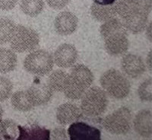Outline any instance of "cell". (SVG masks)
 <instances>
[{"mask_svg":"<svg viewBox=\"0 0 152 140\" xmlns=\"http://www.w3.org/2000/svg\"><path fill=\"white\" fill-rule=\"evenodd\" d=\"M100 82L103 90L113 98L121 100L129 95V81L119 70L110 69L106 71L100 77Z\"/></svg>","mask_w":152,"mask_h":140,"instance_id":"6da1fadb","label":"cell"},{"mask_svg":"<svg viewBox=\"0 0 152 140\" xmlns=\"http://www.w3.org/2000/svg\"><path fill=\"white\" fill-rule=\"evenodd\" d=\"M81 100V113L90 117H96L104 114L108 105L107 95L99 87L88 88Z\"/></svg>","mask_w":152,"mask_h":140,"instance_id":"7a4b0ae2","label":"cell"},{"mask_svg":"<svg viewBox=\"0 0 152 140\" xmlns=\"http://www.w3.org/2000/svg\"><path fill=\"white\" fill-rule=\"evenodd\" d=\"M10 47L14 52L26 53L34 51L40 43V37L36 31L21 24L16 25L10 40Z\"/></svg>","mask_w":152,"mask_h":140,"instance_id":"3957f363","label":"cell"},{"mask_svg":"<svg viewBox=\"0 0 152 140\" xmlns=\"http://www.w3.org/2000/svg\"><path fill=\"white\" fill-rule=\"evenodd\" d=\"M132 115L129 108L122 107L104 118L102 125L104 130L114 135L126 134L131 129Z\"/></svg>","mask_w":152,"mask_h":140,"instance_id":"277c9868","label":"cell"},{"mask_svg":"<svg viewBox=\"0 0 152 140\" xmlns=\"http://www.w3.org/2000/svg\"><path fill=\"white\" fill-rule=\"evenodd\" d=\"M53 66V57L45 50L31 51L24 61L25 70L35 75H47L52 71Z\"/></svg>","mask_w":152,"mask_h":140,"instance_id":"5b68a950","label":"cell"},{"mask_svg":"<svg viewBox=\"0 0 152 140\" xmlns=\"http://www.w3.org/2000/svg\"><path fill=\"white\" fill-rule=\"evenodd\" d=\"M69 140H101V133L99 129L84 122H75L70 125Z\"/></svg>","mask_w":152,"mask_h":140,"instance_id":"8992f818","label":"cell"},{"mask_svg":"<svg viewBox=\"0 0 152 140\" xmlns=\"http://www.w3.org/2000/svg\"><path fill=\"white\" fill-rule=\"evenodd\" d=\"M91 85L76 75L68 73L66 84L62 92L70 100H79L85 92L90 88Z\"/></svg>","mask_w":152,"mask_h":140,"instance_id":"52a82bcc","label":"cell"},{"mask_svg":"<svg viewBox=\"0 0 152 140\" xmlns=\"http://www.w3.org/2000/svg\"><path fill=\"white\" fill-rule=\"evenodd\" d=\"M121 68L126 75L132 78H139L146 70V66L142 57L132 54H126L123 57Z\"/></svg>","mask_w":152,"mask_h":140,"instance_id":"ba28073f","label":"cell"},{"mask_svg":"<svg viewBox=\"0 0 152 140\" xmlns=\"http://www.w3.org/2000/svg\"><path fill=\"white\" fill-rule=\"evenodd\" d=\"M78 59V51L72 44L63 43L54 53L53 61L61 68L72 67Z\"/></svg>","mask_w":152,"mask_h":140,"instance_id":"9c48e42d","label":"cell"},{"mask_svg":"<svg viewBox=\"0 0 152 140\" xmlns=\"http://www.w3.org/2000/svg\"><path fill=\"white\" fill-rule=\"evenodd\" d=\"M27 96L33 107L42 106L51 100L53 92L47 84H35L26 91Z\"/></svg>","mask_w":152,"mask_h":140,"instance_id":"30bf717a","label":"cell"},{"mask_svg":"<svg viewBox=\"0 0 152 140\" xmlns=\"http://www.w3.org/2000/svg\"><path fill=\"white\" fill-rule=\"evenodd\" d=\"M78 18L70 12L59 13L54 21V27L57 33L63 36L73 34L78 28Z\"/></svg>","mask_w":152,"mask_h":140,"instance_id":"8fae6325","label":"cell"},{"mask_svg":"<svg viewBox=\"0 0 152 140\" xmlns=\"http://www.w3.org/2000/svg\"><path fill=\"white\" fill-rule=\"evenodd\" d=\"M81 109L78 105L71 102L65 103L58 107L56 110V119L62 126L75 123L81 117Z\"/></svg>","mask_w":152,"mask_h":140,"instance_id":"7c38bea8","label":"cell"},{"mask_svg":"<svg viewBox=\"0 0 152 140\" xmlns=\"http://www.w3.org/2000/svg\"><path fill=\"white\" fill-rule=\"evenodd\" d=\"M152 116L150 110H142L135 115L133 125L135 132L145 138H151L152 134Z\"/></svg>","mask_w":152,"mask_h":140,"instance_id":"4fadbf2b","label":"cell"},{"mask_svg":"<svg viewBox=\"0 0 152 140\" xmlns=\"http://www.w3.org/2000/svg\"><path fill=\"white\" fill-rule=\"evenodd\" d=\"M104 46L110 55L117 56L128 51L129 41L126 34L116 35L104 40Z\"/></svg>","mask_w":152,"mask_h":140,"instance_id":"5bb4252c","label":"cell"},{"mask_svg":"<svg viewBox=\"0 0 152 140\" xmlns=\"http://www.w3.org/2000/svg\"><path fill=\"white\" fill-rule=\"evenodd\" d=\"M50 132L37 124L21 126V130L16 140H50Z\"/></svg>","mask_w":152,"mask_h":140,"instance_id":"9a60e30c","label":"cell"},{"mask_svg":"<svg viewBox=\"0 0 152 140\" xmlns=\"http://www.w3.org/2000/svg\"><path fill=\"white\" fill-rule=\"evenodd\" d=\"M149 15L143 12H138L122 20L127 31L133 34H138L146 29L148 22Z\"/></svg>","mask_w":152,"mask_h":140,"instance_id":"2e32d148","label":"cell"},{"mask_svg":"<svg viewBox=\"0 0 152 140\" xmlns=\"http://www.w3.org/2000/svg\"><path fill=\"white\" fill-rule=\"evenodd\" d=\"M100 32L104 40L116 35H127V30L125 28L124 24L121 20L117 18H114L104 22V24L100 26Z\"/></svg>","mask_w":152,"mask_h":140,"instance_id":"e0dca14e","label":"cell"},{"mask_svg":"<svg viewBox=\"0 0 152 140\" xmlns=\"http://www.w3.org/2000/svg\"><path fill=\"white\" fill-rule=\"evenodd\" d=\"M91 15L94 18L100 22H105L110 19L116 18L114 3L111 5H100L94 3L91 8Z\"/></svg>","mask_w":152,"mask_h":140,"instance_id":"ac0fdd59","label":"cell"},{"mask_svg":"<svg viewBox=\"0 0 152 140\" xmlns=\"http://www.w3.org/2000/svg\"><path fill=\"white\" fill-rule=\"evenodd\" d=\"M18 57L11 49L0 48V73H9L16 68Z\"/></svg>","mask_w":152,"mask_h":140,"instance_id":"d6986e66","label":"cell"},{"mask_svg":"<svg viewBox=\"0 0 152 140\" xmlns=\"http://www.w3.org/2000/svg\"><path fill=\"white\" fill-rule=\"evenodd\" d=\"M11 104L15 109L21 112L29 111L34 107L28 100L26 91L15 92L11 97Z\"/></svg>","mask_w":152,"mask_h":140,"instance_id":"ffe728a7","label":"cell"},{"mask_svg":"<svg viewBox=\"0 0 152 140\" xmlns=\"http://www.w3.org/2000/svg\"><path fill=\"white\" fill-rule=\"evenodd\" d=\"M68 73L62 70H56L50 75L47 85L53 92H62L66 84Z\"/></svg>","mask_w":152,"mask_h":140,"instance_id":"44dd1931","label":"cell"},{"mask_svg":"<svg viewBox=\"0 0 152 140\" xmlns=\"http://www.w3.org/2000/svg\"><path fill=\"white\" fill-rule=\"evenodd\" d=\"M21 11L30 17L40 15L44 8L43 0H21L20 3Z\"/></svg>","mask_w":152,"mask_h":140,"instance_id":"7402d4cb","label":"cell"},{"mask_svg":"<svg viewBox=\"0 0 152 140\" xmlns=\"http://www.w3.org/2000/svg\"><path fill=\"white\" fill-rule=\"evenodd\" d=\"M16 24L11 19L7 18H0V44L9 43L12 39Z\"/></svg>","mask_w":152,"mask_h":140,"instance_id":"603a6c76","label":"cell"},{"mask_svg":"<svg viewBox=\"0 0 152 140\" xmlns=\"http://www.w3.org/2000/svg\"><path fill=\"white\" fill-rule=\"evenodd\" d=\"M152 79L148 78L139 85L138 88V95L141 100L145 102H151L152 100Z\"/></svg>","mask_w":152,"mask_h":140,"instance_id":"cb8c5ba5","label":"cell"},{"mask_svg":"<svg viewBox=\"0 0 152 140\" xmlns=\"http://www.w3.org/2000/svg\"><path fill=\"white\" fill-rule=\"evenodd\" d=\"M13 85L9 78L0 76V101H5L12 95Z\"/></svg>","mask_w":152,"mask_h":140,"instance_id":"d4e9b609","label":"cell"},{"mask_svg":"<svg viewBox=\"0 0 152 140\" xmlns=\"http://www.w3.org/2000/svg\"><path fill=\"white\" fill-rule=\"evenodd\" d=\"M50 140H69V136L65 129L58 127L51 132Z\"/></svg>","mask_w":152,"mask_h":140,"instance_id":"484cf974","label":"cell"},{"mask_svg":"<svg viewBox=\"0 0 152 140\" xmlns=\"http://www.w3.org/2000/svg\"><path fill=\"white\" fill-rule=\"evenodd\" d=\"M46 1L50 7L59 10L66 7L71 0H46Z\"/></svg>","mask_w":152,"mask_h":140,"instance_id":"4316f807","label":"cell"},{"mask_svg":"<svg viewBox=\"0 0 152 140\" xmlns=\"http://www.w3.org/2000/svg\"><path fill=\"white\" fill-rule=\"evenodd\" d=\"M17 3L18 0H0V9L2 11L12 10Z\"/></svg>","mask_w":152,"mask_h":140,"instance_id":"83f0119b","label":"cell"},{"mask_svg":"<svg viewBox=\"0 0 152 140\" xmlns=\"http://www.w3.org/2000/svg\"><path fill=\"white\" fill-rule=\"evenodd\" d=\"M138 7L148 14L151 11V0H135Z\"/></svg>","mask_w":152,"mask_h":140,"instance_id":"f1b7e54d","label":"cell"},{"mask_svg":"<svg viewBox=\"0 0 152 140\" xmlns=\"http://www.w3.org/2000/svg\"><path fill=\"white\" fill-rule=\"evenodd\" d=\"M94 3L100 4V5H111L116 2V0H93Z\"/></svg>","mask_w":152,"mask_h":140,"instance_id":"f546056e","label":"cell"},{"mask_svg":"<svg viewBox=\"0 0 152 140\" xmlns=\"http://www.w3.org/2000/svg\"><path fill=\"white\" fill-rule=\"evenodd\" d=\"M146 68L148 67L149 71H151V50L148 53L147 58H146Z\"/></svg>","mask_w":152,"mask_h":140,"instance_id":"4dcf8cb0","label":"cell"},{"mask_svg":"<svg viewBox=\"0 0 152 140\" xmlns=\"http://www.w3.org/2000/svg\"><path fill=\"white\" fill-rule=\"evenodd\" d=\"M146 35L150 41H151V24H149L148 26L146 28Z\"/></svg>","mask_w":152,"mask_h":140,"instance_id":"1f68e13d","label":"cell"},{"mask_svg":"<svg viewBox=\"0 0 152 140\" xmlns=\"http://www.w3.org/2000/svg\"><path fill=\"white\" fill-rule=\"evenodd\" d=\"M3 109H2V107L0 104V122L2 120V117H3Z\"/></svg>","mask_w":152,"mask_h":140,"instance_id":"d6a6232c","label":"cell"},{"mask_svg":"<svg viewBox=\"0 0 152 140\" xmlns=\"http://www.w3.org/2000/svg\"><path fill=\"white\" fill-rule=\"evenodd\" d=\"M145 140H150V139H145Z\"/></svg>","mask_w":152,"mask_h":140,"instance_id":"836d02e7","label":"cell"}]
</instances>
